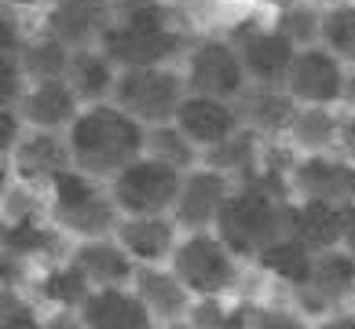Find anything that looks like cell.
Masks as SVG:
<instances>
[{
  "instance_id": "obj_1",
  "label": "cell",
  "mask_w": 355,
  "mask_h": 329,
  "mask_svg": "<svg viewBox=\"0 0 355 329\" xmlns=\"http://www.w3.org/2000/svg\"><path fill=\"white\" fill-rule=\"evenodd\" d=\"M289 205H293V190H289V176L282 172L234 183L216 220V234L239 260H257L271 242L289 234Z\"/></svg>"
},
{
  "instance_id": "obj_2",
  "label": "cell",
  "mask_w": 355,
  "mask_h": 329,
  "mask_svg": "<svg viewBox=\"0 0 355 329\" xmlns=\"http://www.w3.org/2000/svg\"><path fill=\"white\" fill-rule=\"evenodd\" d=\"M73 168L96 176V179H114L125 165L147 150V125H139L132 114H125L117 103H96L77 114V121L67 128Z\"/></svg>"
},
{
  "instance_id": "obj_3",
  "label": "cell",
  "mask_w": 355,
  "mask_h": 329,
  "mask_svg": "<svg viewBox=\"0 0 355 329\" xmlns=\"http://www.w3.org/2000/svg\"><path fill=\"white\" fill-rule=\"evenodd\" d=\"M99 48L117 62V70H143V66H168L176 55H183L187 41L168 22L162 4L139 0V4L114 8Z\"/></svg>"
},
{
  "instance_id": "obj_4",
  "label": "cell",
  "mask_w": 355,
  "mask_h": 329,
  "mask_svg": "<svg viewBox=\"0 0 355 329\" xmlns=\"http://www.w3.org/2000/svg\"><path fill=\"white\" fill-rule=\"evenodd\" d=\"M48 220L62 234H70L73 242H88V238L114 234L117 220H121V208H117L107 179H96V176L81 172V168H70L48 190Z\"/></svg>"
},
{
  "instance_id": "obj_5",
  "label": "cell",
  "mask_w": 355,
  "mask_h": 329,
  "mask_svg": "<svg viewBox=\"0 0 355 329\" xmlns=\"http://www.w3.org/2000/svg\"><path fill=\"white\" fill-rule=\"evenodd\" d=\"M168 267L180 274L183 285H187L194 296H227L242 282L239 256L231 253L227 242H223L216 231L183 234L173 260H168Z\"/></svg>"
},
{
  "instance_id": "obj_6",
  "label": "cell",
  "mask_w": 355,
  "mask_h": 329,
  "mask_svg": "<svg viewBox=\"0 0 355 329\" xmlns=\"http://www.w3.org/2000/svg\"><path fill=\"white\" fill-rule=\"evenodd\" d=\"M187 77L168 66H143V70H121L110 103L132 114L139 125H165L176 121L180 103L187 99Z\"/></svg>"
},
{
  "instance_id": "obj_7",
  "label": "cell",
  "mask_w": 355,
  "mask_h": 329,
  "mask_svg": "<svg viewBox=\"0 0 355 329\" xmlns=\"http://www.w3.org/2000/svg\"><path fill=\"white\" fill-rule=\"evenodd\" d=\"M183 187V172L143 154L110 179V194L121 216H173Z\"/></svg>"
},
{
  "instance_id": "obj_8",
  "label": "cell",
  "mask_w": 355,
  "mask_h": 329,
  "mask_svg": "<svg viewBox=\"0 0 355 329\" xmlns=\"http://www.w3.org/2000/svg\"><path fill=\"white\" fill-rule=\"evenodd\" d=\"M289 293H293V308H300L311 322L348 308L355 300V256L345 245L315 253L311 278L304 285L289 289Z\"/></svg>"
},
{
  "instance_id": "obj_9",
  "label": "cell",
  "mask_w": 355,
  "mask_h": 329,
  "mask_svg": "<svg viewBox=\"0 0 355 329\" xmlns=\"http://www.w3.org/2000/svg\"><path fill=\"white\" fill-rule=\"evenodd\" d=\"M187 88L198 91V96H216V99H239V91L249 85L242 51L231 41H216V37H205V41L187 48Z\"/></svg>"
},
{
  "instance_id": "obj_10",
  "label": "cell",
  "mask_w": 355,
  "mask_h": 329,
  "mask_svg": "<svg viewBox=\"0 0 355 329\" xmlns=\"http://www.w3.org/2000/svg\"><path fill=\"white\" fill-rule=\"evenodd\" d=\"M293 202H322V205H355V161L345 154H304L289 168Z\"/></svg>"
},
{
  "instance_id": "obj_11",
  "label": "cell",
  "mask_w": 355,
  "mask_h": 329,
  "mask_svg": "<svg viewBox=\"0 0 355 329\" xmlns=\"http://www.w3.org/2000/svg\"><path fill=\"white\" fill-rule=\"evenodd\" d=\"M11 168L15 179L30 190H51L62 172L73 168V154H70V139L62 132H48V128H30L26 136L15 143L11 150Z\"/></svg>"
},
{
  "instance_id": "obj_12",
  "label": "cell",
  "mask_w": 355,
  "mask_h": 329,
  "mask_svg": "<svg viewBox=\"0 0 355 329\" xmlns=\"http://www.w3.org/2000/svg\"><path fill=\"white\" fill-rule=\"evenodd\" d=\"M231 190H234V179L209 165L183 172V187H180L176 208H173V220L180 223V231L183 234L216 231V220H220L223 202L231 197Z\"/></svg>"
},
{
  "instance_id": "obj_13",
  "label": "cell",
  "mask_w": 355,
  "mask_h": 329,
  "mask_svg": "<svg viewBox=\"0 0 355 329\" xmlns=\"http://www.w3.org/2000/svg\"><path fill=\"white\" fill-rule=\"evenodd\" d=\"M286 91L300 107H334L345 96V59H337L322 44L300 48L293 70H289Z\"/></svg>"
},
{
  "instance_id": "obj_14",
  "label": "cell",
  "mask_w": 355,
  "mask_h": 329,
  "mask_svg": "<svg viewBox=\"0 0 355 329\" xmlns=\"http://www.w3.org/2000/svg\"><path fill=\"white\" fill-rule=\"evenodd\" d=\"M231 44L242 51V62H245V73L249 81L257 85H271V88H286L289 81V70H293V59H297V44L282 37L279 30H264V26H239V33H231Z\"/></svg>"
},
{
  "instance_id": "obj_15",
  "label": "cell",
  "mask_w": 355,
  "mask_h": 329,
  "mask_svg": "<svg viewBox=\"0 0 355 329\" xmlns=\"http://www.w3.org/2000/svg\"><path fill=\"white\" fill-rule=\"evenodd\" d=\"M73 319L77 329H157L154 314L147 311L132 285L92 289Z\"/></svg>"
},
{
  "instance_id": "obj_16",
  "label": "cell",
  "mask_w": 355,
  "mask_h": 329,
  "mask_svg": "<svg viewBox=\"0 0 355 329\" xmlns=\"http://www.w3.org/2000/svg\"><path fill=\"white\" fill-rule=\"evenodd\" d=\"M132 289L139 293L143 304H147V311L154 314L157 326L187 322L194 300H198L187 285H183V278L168 267V263H139Z\"/></svg>"
},
{
  "instance_id": "obj_17",
  "label": "cell",
  "mask_w": 355,
  "mask_h": 329,
  "mask_svg": "<svg viewBox=\"0 0 355 329\" xmlns=\"http://www.w3.org/2000/svg\"><path fill=\"white\" fill-rule=\"evenodd\" d=\"M176 125L194 139V147H216V143L231 139L234 132L242 128L239 110H234L231 99H216V96H198V91H187V99L180 103L176 110Z\"/></svg>"
},
{
  "instance_id": "obj_18",
  "label": "cell",
  "mask_w": 355,
  "mask_h": 329,
  "mask_svg": "<svg viewBox=\"0 0 355 329\" xmlns=\"http://www.w3.org/2000/svg\"><path fill=\"white\" fill-rule=\"evenodd\" d=\"M234 110H239L242 128H253L260 136H289V125H293L300 103L286 88L249 81L234 99Z\"/></svg>"
},
{
  "instance_id": "obj_19",
  "label": "cell",
  "mask_w": 355,
  "mask_h": 329,
  "mask_svg": "<svg viewBox=\"0 0 355 329\" xmlns=\"http://www.w3.org/2000/svg\"><path fill=\"white\" fill-rule=\"evenodd\" d=\"M110 19H114V8L103 4V0H55L44 30L77 51V48H96L103 33H107Z\"/></svg>"
},
{
  "instance_id": "obj_20",
  "label": "cell",
  "mask_w": 355,
  "mask_h": 329,
  "mask_svg": "<svg viewBox=\"0 0 355 329\" xmlns=\"http://www.w3.org/2000/svg\"><path fill=\"white\" fill-rule=\"evenodd\" d=\"M114 238L132 253L136 263H168L183 234L173 216H121Z\"/></svg>"
},
{
  "instance_id": "obj_21",
  "label": "cell",
  "mask_w": 355,
  "mask_h": 329,
  "mask_svg": "<svg viewBox=\"0 0 355 329\" xmlns=\"http://www.w3.org/2000/svg\"><path fill=\"white\" fill-rule=\"evenodd\" d=\"M81 110H85V103L77 99V91L70 88L67 77H59V81H33L19 103L22 121L30 128H48V132L70 128Z\"/></svg>"
},
{
  "instance_id": "obj_22",
  "label": "cell",
  "mask_w": 355,
  "mask_h": 329,
  "mask_svg": "<svg viewBox=\"0 0 355 329\" xmlns=\"http://www.w3.org/2000/svg\"><path fill=\"white\" fill-rule=\"evenodd\" d=\"M70 256L81 263V271L88 274V282L96 289H107V285H132L136 282V271L139 263L132 260V253L107 234V238H88V242H77L70 249Z\"/></svg>"
},
{
  "instance_id": "obj_23",
  "label": "cell",
  "mask_w": 355,
  "mask_h": 329,
  "mask_svg": "<svg viewBox=\"0 0 355 329\" xmlns=\"http://www.w3.org/2000/svg\"><path fill=\"white\" fill-rule=\"evenodd\" d=\"M345 220L348 208L340 205H322V202H293L289 205V234L304 242L311 253L345 245Z\"/></svg>"
},
{
  "instance_id": "obj_24",
  "label": "cell",
  "mask_w": 355,
  "mask_h": 329,
  "mask_svg": "<svg viewBox=\"0 0 355 329\" xmlns=\"http://www.w3.org/2000/svg\"><path fill=\"white\" fill-rule=\"evenodd\" d=\"M117 73H121L117 62L96 44V48H77L73 51L67 81H70V88L77 91V99H81L85 107H96V103H110Z\"/></svg>"
},
{
  "instance_id": "obj_25",
  "label": "cell",
  "mask_w": 355,
  "mask_h": 329,
  "mask_svg": "<svg viewBox=\"0 0 355 329\" xmlns=\"http://www.w3.org/2000/svg\"><path fill=\"white\" fill-rule=\"evenodd\" d=\"M92 289L96 285L88 282V274L81 271V263H77L73 256L51 260L48 267L41 271V278H37V293H41V300H48V304H55L62 311H73V314L88 300Z\"/></svg>"
},
{
  "instance_id": "obj_26",
  "label": "cell",
  "mask_w": 355,
  "mask_h": 329,
  "mask_svg": "<svg viewBox=\"0 0 355 329\" xmlns=\"http://www.w3.org/2000/svg\"><path fill=\"white\" fill-rule=\"evenodd\" d=\"M253 263L268 274V278L282 282V285H289V289H297V285H304V282L311 278L315 253H311L304 242H297L293 234H282V238L271 242Z\"/></svg>"
},
{
  "instance_id": "obj_27",
  "label": "cell",
  "mask_w": 355,
  "mask_h": 329,
  "mask_svg": "<svg viewBox=\"0 0 355 329\" xmlns=\"http://www.w3.org/2000/svg\"><path fill=\"white\" fill-rule=\"evenodd\" d=\"M340 125L345 117L334 107H300L289 125V143L304 154H330V147H340Z\"/></svg>"
},
{
  "instance_id": "obj_28",
  "label": "cell",
  "mask_w": 355,
  "mask_h": 329,
  "mask_svg": "<svg viewBox=\"0 0 355 329\" xmlns=\"http://www.w3.org/2000/svg\"><path fill=\"white\" fill-rule=\"evenodd\" d=\"M70 59H73V48L48 30L37 37H26V44L19 51V62L30 81H59V77H67Z\"/></svg>"
},
{
  "instance_id": "obj_29",
  "label": "cell",
  "mask_w": 355,
  "mask_h": 329,
  "mask_svg": "<svg viewBox=\"0 0 355 329\" xmlns=\"http://www.w3.org/2000/svg\"><path fill=\"white\" fill-rule=\"evenodd\" d=\"M198 150L202 147H194V139L176 121H165V125H150L147 128V150H143V154H150V157H157V161L180 168V172L198 168V161H202Z\"/></svg>"
},
{
  "instance_id": "obj_30",
  "label": "cell",
  "mask_w": 355,
  "mask_h": 329,
  "mask_svg": "<svg viewBox=\"0 0 355 329\" xmlns=\"http://www.w3.org/2000/svg\"><path fill=\"white\" fill-rule=\"evenodd\" d=\"M275 30H279L282 37H289L297 48L319 44V37H322V8L311 4V0H297V4H289V8L279 11Z\"/></svg>"
},
{
  "instance_id": "obj_31",
  "label": "cell",
  "mask_w": 355,
  "mask_h": 329,
  "mask_svg": "<svg viewBox=\"0 0 355 329\" xmlns=\"http://www.w3.org/2000/svg\"><path fill=\"white\" fill-rule=\"evenodd\" d=\"M257 304H227V296H198L191 308V322L202 329H249Z\"/></svg>"
},
{
  "instance_id": "obj_32",
  "label": "cell",
  "mask_w": 355,
  "mask_h": 329,
  "mask_svg": "<svg viewBox=\"0 0 355 329\" xmlns=\"http://www.w3.org/2000/svg\"><path fill=\"white\" fill-rule=\"evenodd\" d=\"M322 48H330L337 59L355 62V0L352 4H334L322 8Z\"/></svg>"
},
{
  "instance_id": "obj_33",
  "label": "cell",
  "mask_w": 355,
  "mask_h": 329,
  "mask_svg": "<svg viewBox=\"0 0 355 329\" xmlns=\"http://www.w3.org/2000/svg\"><path fill=\"white\" fill-rule=\"evenodd\" d=\"M249 329H315L311 319L300 308H286V304H257Z\"/></svg>"
},
{
  "instance_id": "obj_34",
  "label": "cell",
  "mask_w": 355,
  "mask_h": 329,
  "mask_svg": "<svg viewBox=\"0 0 355 329\" xmlns=\"http://www.w3.org/2000/svg\"><path fill=\"white\" fill-rule=\"evenodd\" d=\"M19 128H22V114L4 107V114H0V147L4 150H15V143L26 136V132H19Z\"/></svg>"
},
{
  "instance_id": "obj_35",
  "label": "cell",
  "mask_w": 355,
  "mask_h": 329,
  "mask_svg": "<svg viewBox=\"0 0 355 329\" xmlns=\"http://www.w3.org/2000/svg\"><path fill=\"white\" fill-rule=\"evenodd\" d=\"M315 329H355V308H340L315 322Z\"/></svg>"
},
{
  "instance_id": "obj_36",
  "label": "cell",
  "mask_w": 355,
  "mask_h": 329,
  "mask_svg": "<svg viewBox=\"0 0 355 329\" xmlns=\"http://www.w3.org/2000/svg\"><path fill=\"white\" fill-rule=\"evenodd\" d=\"M340 154L355 161V110L345 117V125H340Z\"/></svg>"
},
{
  "instance_id": "obj_37",
  "label": "cell",
  "mask_w": 355,
  "mask_h": 329,
  "mask_svg": "<svg viewBox=\"0 0 355 329\" xmlns=\"http://www.w3.org/2000/svg\"><path fill=\"white\" fill-rule=\"evenodd\" d=\"M340 103L355 110V62H352V70H345V96H340Z\"/></svg>"
},
{
  "instance_id": "obj_38",
  "label": "cell",
  "mask_w": 355,
  "mask_h": 329,
  "mask_svg": "<svg viewBox=\"0 0 355 329\" xmlns=\"http://www.w3.org/2000/svg\"><path fill=\"white\" fill-rule=\"evenodd\" d=\"M345 249L355 256V205H348V220H345Z\"/></svg>"
},
{
  "instance_id": "obj_39",
  "label": "cell",
  "mask_w": 355,
  "mask_h": 329,
  "mask_svg": "<svg viewBox=\"0 0 355 329\" xmlns=\"http://www.w3.org/2000/svg\"><path fill=\"white\" fill-rule=\"evenodd\" d=\"M157 329H202V326H194V322L187 319V322H168V326H157Z\"/></svg>"
},
{
  "instance_id": "obj_40",
  "label": "cell",
  "mask_w": 355,
  "mask_h": 329,
  "mask_svg": "<svg viewBox=\"0 0 355 329\" xmlns=\"http://www.w3.org/2000/svg\"><path fill=\"white\" fill-rule=\"evenodd\" d=\"M311 4H319V8H334V4H352V0H311Z\"/></svg>"
},
{
  "instance_id": "obj_41",
  "label": "cell",
  "mask_w": 355,
  "mask_h": 329,
  "mask_svg": "<svg viewBox=\"0 0 355 329\" xmlns=\"http://www.w3.org/2000/svg\"><path fill=\"white\" fill-rule=\"evenodd\" d=\"M268 4H275V8L282 11V8H289V4H297V0H268Z\"/></svg>"
}]
</instances>
